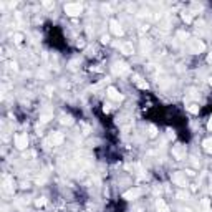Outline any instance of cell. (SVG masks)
Listing matches in <instances>:
<instances>
[{"label": "cell", "instance_id": "obj_1", "mask_svg": "<svg viewBox=\"0 0 212 212\" xmlns=\"http://www.w3.org/2000/svg\"><path fill=\"white\" fill-rule=\"evenodd\" d=\"M83 12V5L81 3H66L65 5V13L70 17H78Z\"/></svg>", "mask_w": 212, "mask_h": 212}, {"label": "cell", "instance_id": "obj_2", "mask_svg": "<svg viewBox=\"0 0 212 212\" xmlns=\"http://www.w3.org/2000/svg\"><path fill=\"white\" fill-rule=\"evenodd\" d=\"M63 139H65V136L61 134V132H53V134L50 136V139L48 141H45V146L46 147H50L51 144L53 146H58V144H61Z\"/></svg>", "mask_w": 212, "mask_h": 212}, {"label": "cell", "instance_id": "obj_3", "mask_svg": "<svg viewBox=\"0 0 212 212\" xmlns=\"http://www.w3.org/2000/svg\"><path fill=\"white\" fill-rule=\"evenodd\" d=\"M15 141V146L18 147V149H25L26 146H28V137H26V134H17L13 137Z\"/></svg>", "mask_w": 212, "mask_h": 212}, {"label": "cell", "instance_id": "obj_4", "mask_svg": "<svg viewBox=\"0 0 212 212\" xmlns=\"http://www.w3.org/2000/svg\"><path fill=\"white\" fill-rule=\"evenodd\" d=\"M172 182L177 184L179 187H187V181H186V176L182 172H176L172 174Z\"/></svg>", "mask_w": 212, "mask_h": 212}, {"label": "cell", "instance_id": "obj_5", "mask_svg": "<svg viewBox=\"0 0 212 212\" xmlns=\"http://www.w3.org/2000/svg\"><path fill=\"white\" fill-rule=\"evenodd\" d=\"M142 190L139 187H134V189H129V190H126V192L123 194V199L126 200H132V199H136V197H139Z\"/></svg>", "mask_w": 212, "mask_h": 212}, {"label": "cell", "instance_id": "obj_6", "mask_svg": "<svg viewBox=\"0 0 212 212\" xmlns=\"http://www.w3.org/2000/svg\"><path fill=\"white\" fill-rule=\"evenodd\" d=\"M172 156L177 159V161H181V159L186 157V147L182 144H177V146H174L172 147Z\"/></svg>", "mask_w": 212, "mask_h": 212}, {"label": "cell", "instance_id": "obj_7", "mask_svg": "<svg viewBox=\"0 0 212 212\" xmlns=\"http://www.w3.org/2000/svg\"><path fill=\"white\" fill-rule=\"evenodd\" d=\"M113 70H114L116 75H124V73H128V71H129V66L126 65V63L119 61V63H116V65H114Z\"/></svg>", "mask_w": 212, "mask_h": 212}, {"label": "cell", "instance_id": "obj_8", "mask_svg": "<svg viewBox=\"0 0 212 212\" xmlns=\"http://www.w3.org/2000/svg\"><path fill=\"white\" fill-rule=\"evenodd\" d=\"M106 94L111 98V99H114V101H119V99H123V96L118 93V89L113 88V86H108V89H106Z\"/></svg>", "mask_w": 212, "mask_h": 212}, {"label": "cell", "instance_id": "obj_9", "mask_svg": "<svg viewBox=\"0 0 212 212\" xmlns=\"http://www.w3.org/2000/svg\"><path fill=\"white\" fill-rule=\"evenodd\" d=\"M109 28H111V31H113L116 36L123 35V28H121V25L116 22V20H111V22H109Z\"/></svg>", "mask_w": 212, "mask_h": 212}, {"label": "cell", "instance_id": "obj_10", "mask_svg": "<svg viewBox=\"0 0 212 212\" xmlns=\"http://www.w3.org/2000/svg\"><path fill=\"white\" fill-rule=\"evenodd\" d=\"M119 50H121V53H124V55H132V53H134L132 43H129V41H124V43H121V45H119Z\"/></svg>", "mask_w": 212, "mask_h": 212}, {"label": "cell", "instance_id": "obj_11", "mask_svg": "<svg viewBox=\"0 0 212 212\" xmlns=\"http://www.w3.org/2000/svg\"><path fill=\"white\" fill-rule=\"evenodd\" d=\"M204 43L200 40H194L192 43H190V50H192L194 53H200V51H204Z\"/></svg>", "mask_w": 212, "mask_h": 212}, {"label": "cell", "instance_id": "obj_12", "mask_svg": "<svg viewBox=\"0 0 212 212\" xmlns=\"http://www.w3.org/2000/svg\"><path fill=\"white\" fill-rule=\"evenodd\" d=\"M199 209L200 212H210V200L209 199H202L199 204Z\"/></svg>", "mask_w": 212, "mask_h": 212}, {"label": "cell", "instance_id": "obj_13", "mask_svg": "<svg viewBox=\"0 0 212 212\" xmlns=\"http://www.w3.org/2000/svg\"><path fill=\"white\" fill-rule=\"evenodd\" d=\"M156 207H157V210H159V212H169V207L166 205V202H164L162 199H157Z\"/></svg>", "mask_w": 212, "mask_h": 212}, {"label": "cell", "instance_id": "obj_14", "mask_svg": "<svg viewBox=\"0 0 212 212\" xmlns=\"http://www.w3.org/2000/svg\"><path fill=\"white\" fill-rule=\"evenodd\" d=\"M202 146H204L205 152H209V154H212V137H207V139H204Z\"/></svg>", "mask_w": 212, "mask_h": 212}, {"label": "cell", "instance_id": "obj_15", "mask_svg": "<svg viewBox=\"0 0 212 212\" xmlns=\"http://www.w3.org/2000/svg\"><path fill=\"white\" fill-rule=\"evenodd\" d=\"M53 118V116H51V113H43V114H41L40 116V119H41V123H48V121Z\"/></svg>", "mask_w": 212, "mask_h": 212}, {"label": "cell", "instance_id": "obj_16", "mask_svg": "<svg viewBox=\"0 0 212 212\" xmlns=\"http://www.w3.org/2000/svg\"><path fill=\"white\" fill-rule=\"evenodd\" d=\"M61 123L70 126V124H73V118H71V116H63V118H61Z\"/></svg>", "mask_w": 212, "mask_h": 212}, {"label": "cell", "instance_id": "obj_17", "mask_svg": "<svg viewBox=\"0 0 212 212\" xmlns=\"http://www.w3.org/2000/svg\"><path fill=\"white\" fill-rule=\"evenodd\" d=\"M182 18H184V22H186V23H190V22H192V17H190V12H184V13H182Z\"/></svg>", "mask_w": 212, "mask_h": 212}, {"label": "cell", "instance_id": "obj_18", "mask_svg": "<svg viewBox=\"0 0 212 212\" xmlns=\"http://www.w3.org/2000/svg\"><path fill=\"white\" fill-rule=\"evenodd\" d=\"M187 109H189L192 114H197V113H199V106H197V104H190V106H187Z\"/></svg>", "mask_w": 212, "mask_h": 212}, {"label": "cell", "instance_id": "obj_19", "mask_svg": "<svg viewBox=\"0 0 212 212\" xmlns=\"http://www.w3.org/2000/svg\"><path fill=\"white\" fill-rule=\"evenodd\" d=\"M45 204H46L45 197H40V199H36V200H35V205H36V207H41V205H45Z\"/></svg>", "mask_w": 212, "mask_h": 212}, {"label": "cell", "instance_id": "obj_20", "mask_svg": "<svg viewBox=\"0 0 212 212\" xmlns=\"http://www.w3.org/2000/svg\"><path fill=\"white\" fill-rule=\"evenodd\" d=\"M13 38H15V43L20 45V43H22V40H23V36L20 35V33H15V35H13Z\"/></svg>", "mask_w": 212, "mask_h": 212}, {"label": "cell", "instance_id": "obj_21", "mask_svg": "<svg viewBox=\"0 0 212 212\" xmlns=\"http://www.w3.org/2000/svg\"><path fill=\"white\" fill-rule=\"evenodd\" d=\"M142 51H149V48H151V45H149V41H144L142 40Z\"/></svg>", "mask_w": 212, "mask_h": 212}, {"label": "cell", "instance_id": "obj_22", "mask_svg": "<svg viewBox=\"0 0 212 212\" xmlns=\"http://www.w3.org/2000/svg\"><path fill=\"white\" fill-rule=\"evenodd\" d=\"M136 81H137V86H139V88H142V89H146V88H147V83L139 81V80H136Z\"/></svg>", "mask_w": 212, "mask_h": 212}, {"label": "cell", "instance_id": "obj_23", "mask_svg": "<svg viewBox=\"0 0 212 212\" xmlns=\"http://www.w3.org/2000/svg\"><path fill=\"white\" fill-rule=\"evenodd\" d=\"M149 136H151V137L156 136V128H154V126H149Z\"/></svg>", "mask_w": 212, "mask_h": 212}, {"label": "cell", "instance_id": "obj_24", "mask_svg": "<svg viewBox=\"0 0 212 212\" xmlns=\"http://www.w3.org/2000/svg\"><path fill=\"white\" fill-rule=\"evenodd\" d=\"M177 36H179V38H187V33H184V31H179Z\"/></svg>", "mask_w": 212, "mask_h": 212}, {"label": "cell", "instance_id": "obj_25", "mask_svg": "<svg viewBox=\"0 0 212 212\" xmlns=\"http://www.w3.org/2000/svg\"><path fill=\"white\" fill-rule=\"evenodd\" d=\"M101 41H103V43H108V41H109V36H108V35L101 36Z\"/></svg>", "mask_w": 212, "mask_h": 212}, {"label": "cell", "instance_id": "obj_26", "mask_svg": "<svg viewBox=\"0 0 212 212\" xmlns=\"http://www.w3.org/2000/svg\"><path fill=\"white\" fill-rule=\"evenodd\" d=\"M207 129H209V131H212V116L209 118V123H207Z\"/></svg>", "mask_w": 212, "mask_h": 212}, {"label": "cell", "instance_id": "obj_27", "mask_svg": "<svg viewBox=\"0 0 212 212\" xmlns=\"http://www.w3.org/2000/svg\"><path fill=\"white\" fill-rule=\"evenodd\" d=\"M186 172H187V176H194V174H195V172L192 171V169H187V171H186Z\"/></svg>", "mask_w": 212, "mask_h": 212}, {"label": "cell", "instance_id": "obj_28", "mask_svg": "<svg viewBox=\"0 0 212 212\" xmlns=\"http://www.w3.org/2000/svg\"><path fill=\"white\" fill-rule=\"evenodd\" d=\"M207 61H209V63H212V53H210V55L207 56Z\"/></svg>", "mask_w": 212, "mask_h": 212}, {"label": "cell", "instance_id": "obj_29", "mask_svg": "<svg viewBox=\"0 0 212 212\" xmlns=\"http://www.w3.org/2000/svg\"><path fill=\"white\" fill-rule=\"evenodd\" d=\"M181 212H192L190 209H181Z\"/></svg>", "mask_w": 212, "mask_h": 212}, {"label": "cell", "instance_id": "obj_30", "mask_svg": "<svg viewBox=\"0 0 212 212\" xmlns=\"http://www.w3.org/2000/svg\"><path fill=\"white\" fill-rule=\"evenodd\" d=\"M209 83H210V86H212V78H209Z\"/></svg>", "mask_w": 212, "mask_h": 212}, {"label": "cell", "instance_id": "obj_31", "mask_svg": "<svg viewBox=\"0 0 212 212\" xmlns=\"http://www.w3.org/2000/svg\"><path fill=\"white\" fill-rule=\"evenodd\" d=\"M210 189H212V176H210Z\"/></svg>", "mask_w": 212, "mask_h": 212}]
</instances>
